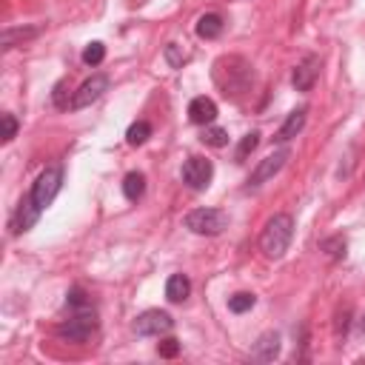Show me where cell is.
Instances as JSON below:
<instances>
[{"label":"cell","mask_w":365,"mask_h":365,"mask_svg":"<svg viewBox=\"0 0 365 365\" xmlns=\"http://www.w3.org/2000/svg\"><path fill=\"white\" fill-rule=\"evenodd\" d=\"M291 237H294V217L291 214H274L271 220L265 223L263 234H260V249L268 260H280L288 246H291Z\"/></svg>","instance_id":"cell-1"},{"label":"cell","mask_w":365,"mask_h":365,"mask_svg":"<svg viewBox=\"0 0 365 365\" xmlns=\"http://www.w3.org/2000/svg\"><path fill=\"white\" fill-rule=\"evenodd\" d=\"M229 226V214L220 208H194L186 214V229L200 237H217Z\"/></svg>","instance_id":"cell-2"},{"label":"cell","mask_w":365,"mask_h":365,"mask_svg":"<svg viewBox=\"0 0 365 365\" xmlns=\"http://www.w3.org/2000/svg\"><path fill=\"white\" fill-rule=\"evenodd\" d=\"M95 331H97V314L92 309H80V311L71 314L66 323L57 325V337L68 340V342H86Z\"/></svg>","instance_id":"cell-3"},{"label":"cell","mask_w":365,"mask_h":365,"mask_svg":"<svg viewBox=\"0 0 365 365\" xmlns=\"http://www.w3.org/2000/svg\"><path fill=\"white\" fill-rule=\"evenodd\" d=\"M60 189H63V169H60V166H49V169L40 172V177L35 180L29 197H32V203L43 211V208H49V205L54 203V197L60 194Z\"/></svg>","instance_id":"cell-4"},{"label":"cell","mask_w":365,"mask_h":365,"mask_svg":"<svg viewBox=\"0 0 365 365\" xmlns=\"http://www.w3.org/2000/svg\"><path fill=\"white\" fill-rule=\"evenodd\" d=\"M106 92H109V78H106V75H95V78H89L75 95H71L68 109H71V112H80V109L92 106L95 100H100Z\"/></svg>","instance_id":"cell-5"},{"label":"cell","mask_w":365,"mask_h":365,"mask_svg":"<svg viewBox=\"0 0 365 365\" xmlns=\"http://www.w3.org/2000/svg\"><path fill=\"white\" fill-rule=\"evenodd\" d=\"M174 325V320L160 311V309H152V311H143L137 320H134V331L140 337H160V334H169Z\"/></svg>","instance_id":"cell-6"},{"label":"cell","mask_w":365,"mask_h":365,"mask_svg":"<svg viewBox=\"0 0 365 365\" xmlns=\"http://www.w3.org/2000/svg\"><path fill=\"white\" fill-rule=\"evenodd\" d=\"M291 157V152L288 149H277V152H271L268 157H263L260 163H257V169L249 174V189H257V186H263V183H268L274 174H280V169L285 166V160Z\"/></svg>","instance_id":"cell-7"},{"label":"cell","mask_w":365,"mask_h":365,"mask_svg":"<svg viewBox=\"0 0 365 365\" xmlns=\"http://www.w3.org/2000/svg\"><path fill=\"white\" fill-rule=\"evenodd\" d=\"M211 177H214L211 160H205V157H189V160L183 163V183H186L189 189L203 191V189H208Z\"/></svg>","instance_id":"cell-8"},{"label":"cell","mask_w":365,"mask_h":365,"mask_svg":"<svg viewBox=\"0 0 365 365\" xmlns=\"http://www.w3.org/2000/svg\"><path fill=\"white\" fill-rule=\"evenodd\" d=\"M37 217H40V208H37V205L32 203V197L26 194V197L18 203L15 214H12V223H9L12 234H23V232H29V229L37 223Z\"/></svg>","instance_id":"cell-9"},{"label":"cell","mask_w":365,"mask_h":365,"mask_svg":"<svg viewBox=\"0 0 365 365\" xmlns=\"http://www.w3.org/2000/svg\"><path fill=\"white\" fill-rule=\"evenodd\" d=\"M317 78H320V57L317 54H309L294 68V78H291V83H294L297 92H311V86H314Z\"/></svg>","instance_id":"cell-10"},{"label":"cell","mask_w":365,"mask_h":365,"mask_svg":"<svg viewBox=\"0 0 365 365\" xmlns=\"http://www.w3.org/2000/svg\"><path fill=\"white\" fill-rule=\"evenodd\" d=\"M189 120L194 126H211L217 120V103L211 97H194L189 103Z\"/></svg>","instance_id":"cell-11"},{"label":"cell","mask_w":365,"mask_h":365,"mask_svg":"<svg viewBox=\"0 0 365 365\" xmlns=\"http://www.w3.org/2000/svg\"><path fill=\"white\" fill-rule=\"evenodd\" d=\"M277 354H280V334H277V331H265V334H260V340H257V342H254V348H251V359L271 362Z\"/></svg>","instance_id":"cell-12"},{"label":"cell","mask_w":365,"mask_h":365,"mask_svg":"<svg viewBox=\"0 0 365 365\" xmlns=\"http://www.w3.org/2000/svg\"><path fill=\"white\" fill-rule=\"evenodd\" d=\"M306 114H309V109L306 106H300V109H294L288 117H285V123L280 126V131H277V140H291V137H297L300 131H303V126H306Z\"/></svg>","instance_id":"cell-13"},{"label":"cell","mask_w":365,"mask_h":365,"mask_svg":"<svg viewBox=\"0 0 365 365\" xmlns=\"http://www.w3.org/2000/svg\"><path fill=\"white\" fill-rule=\"evenodd\" d=\"M189 294H191V282H189L186 274H172V277L166 280V297H169L172 303H183Z\"/></svg>","instance_id":"cell-14"},{"label":"cell","mask_w":365,"mask_h":365,"mask_svg":"<svg viewBox=\"0 0 365 365\" xmlns=\"http://www.w3.org/2000/svg\"><path fill=\"white\" fill-rule=\"evenodd\" d=\"M220 32H223V18L217 12H208L197 20V37L200 40H214V37H220Z\"/></svg>","instance_id":"cell-15"},{"label":"cell","mask_w":365,"mask_h":365,"mask_svg":"<svg viewBox=\"0 0 365 365\" xmlns=\"http://www.w3.org/2000/svg\"><path fill=\"white\" fill-rule=\"evenodd\" d=\"M123 194H126V200L137 203L145 194V177L140 172H128L126 180H123Z\"/></svg>","instance_id":"cell-16"},{"label":"cell","mask_w":365,"mask_h":365,"mask_svg":"<svg viewBox=\"0 0 365 365\" xmlns=\"http://www.w3.org/2000/svg\"><path fill=\"white\" fill-rule=\"evenodd\" d=\"M152 137V126L145 123V120H137V123H131L128 126V131H126V140H128V145H143L145 140Z\"/></svg>","instance_id":"cell-17"},{"label":"cell","mask_w":365,"mask_h":365,"mask_svg":"<svg viewBox=\"0 0 365 365\" xmlns=\"http://www.w3.org/2000/svg\"><path fill=\"white\" fill-rule=\"evenodd\" d=\"M254 306H257V297L249 294V291H237V294L229 297V309H232L234 314H246V311H251Z\"/></svg>","instance_id":"cell-18"},{"label":"cell","mask_w":365,"mask_h":365,"mask_svg":"<svg viewBox=\"0 0 365 365\" xmlns=\"http://www.w3.org/2000/svg\"><path fill=\"white\" fill-rule=\"evenodd\" d=\"M37 35V29H6L4 32V40H0V46H4V52H9V49H15V43L20 40H29V37H35Z\"/></svg>","instance_id":"cell-19"},{"label":"cell","mask_w":365,"mask_h":365,"mask_svg":"<svg viewBox=\"0 0 365 365\" xmlns=\"http://www.w3.org/2000/svg\"><path fill=\"white\" fill-rule=\"evenodd\" d=\"M66 306L71 309V311H80V309H92V303H89V297H86V291L80 288V285H75L66 294Z\"/></svg>","instance_id":"cell-20"},{"label":"cell","mask_w":365,"mask_h":365,"mask_svg":"<svg viewBox=\"0 0 365 365\" xmlns=\"http://www.w3.org/2000/svg\"><path fill=\"white\" fill-rule=\"evenodd\" d=\"M205 145H214V149H223V145L229 143V131L226 128H217V126H211V128H205L203 131V137H200Z\"/></svg>","instance_id":"cell-21"},{"label":"cell","mask_w":365,"mask_h":365,"mask_svg":"<svg viewBox=\"0 0 365 365\" xmlns=\"http://www.w3.org/2000/svg\"><path fill=\"white\" fill-rule=\"evenodd\" d=\"M257 145H260V134H257V131H249V134L240 140V145H237V163L246 160V157L257 149Z\"/></svg>","instance_id":"cell-22"},{"label":"cell","mask_w":365,"mask_h":365,"mask_svg":"<svg viewBox=\"0 0 365 365\" xmlns=\"http://www.w3.org/2000/svg\"><path fill=\"white\" fill-rule=\"evenodd\" d=\"M103 57H106V46H103V43H89V46L83 49V63H86V66H100Z\"/></svg>","instance_id":"cell-23"},{"label":"cell","mask_w":365,"mask_h":365,"mask_svg":"<svg viewBox=\"0 0 365 365\" xmlns=\"http://www.w3.org/2000/svg\"><path fill=\"white\" fill-rule=\"evenodd\" d=\"M166 60H169L174 68H180V66L189 60V54H186V52H180V46H177V43H169V46H166Z\"/></svg>","instance_id":"cell-24"},{"label":"cell","mask_w":365,"mask_h":365,"mask_svg":"<svg viewBox=\"0 0 365 365\" xmlns=\"http://www.w3.org/2000/svg\"><path fill=\"white\" fill-rule=\"evenodd\" d=\"M157 354H160V357H166V359H172V357H177V354H180V342H177L174 337H169V340H163V342L157 345Z\"/></svg>","instance_id":"cell-25"},{"label":"cell","mask_w":365,"mask_h":365,"mask_svg":"<svg viewBox=\"0 0 365 365\" xmlns=\"http://www.w3.org/2000/svg\"><path fill=\"white\" fill-rule=\"evenodd\" d=\"M0 120H4V143H12L15 134H18V120H15V114H4Z\"/></svg>","instance_id":"cell-26"},{"label":"cell","mask_w":365,"mask_h":365,"mask_svg":"<svg viewBox=\"0 0 365 365\" xmlns=\"http://www.w3.org/2000/svg\"><path fill=\"white\" fill-rule=\"evenodd\" d=\"M323 249L331 254V257H345V240L342 237H334V240H325Z\"/></svg>","instance_id":"cell-27"}]
</instances>
